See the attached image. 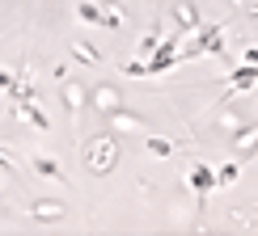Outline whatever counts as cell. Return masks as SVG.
I'll return each instance as SVG.
<instances>
[{"instance_id": "cell-2", "label": "cell", "mask_w": 258, "mask_h": 236, "mask_svg": "<svg viewBox=\"0 0 258 236\" xmlns=\"http://www.w3.org/2000/svg\"><path fill=\"white\" fill-rule=\"evenodd\" d=\"M254 84V68H237L233 72V89H250Z\"/></svg>"}, {"instance_id": "cell-1", "label": "cell", "mask_w": 258, "mask_h": 236, "mask_svg": "<svg viewBox=\"0 0 258 236\" xmlns=\"http://www.w3.org/2000/svg\"><path fill=\"white\" fill-rule=\"evenodd\" d=\"M190 186H195L199 194H203V190H212V186H216V177H212V169H195V173H190Z\"/></svg>"}, {"instance_id": "cell-3", "label": "cell", "mask_w": 258, "mask_h": 236, "mask_svg": "<svg viewBox=\"0 0 258 236\" xmlns=\"http://www.w3.org/2000/svg\"><path fill=\"white\" fill-rule=\"evenodd\" d=\"M245 59H250V63H254V68H258V51H245Z\"/></svg>"}]
</instances>
